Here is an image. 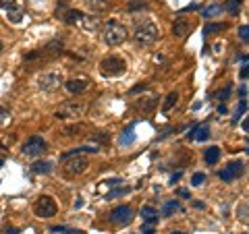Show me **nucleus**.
Returning <instances> with one entry per match:
<instances>
[{
  "mask_svg": "<svg viewBox=\"0 0 249 234\" xmlns=\"http://www.w3.org/2000/svg\"><path fill=\"white\" fill-rule=\"evenodd\" d=\"M102 37L108 46H119L127 40V27L123 25L119 21H108L104 25V31H102Z\"/></svg>",
  "mask_w": 249,
  "mask_h": 234,
  "instance_id": "obj_1",
  "label": "nucleus"
},
{
  "mask_svg": "<svg viewBox=\"0 0 249 234\" xmlns=\"http://www.w3.org/2000/svg\"><path fill=\"white\" fill-rule=\"evenodd\" d=\"M158 37H160V31L152 21H145L135 29V40L142 46H150V44H154L156 40H158Z\"/></svg>",
  "mask_w": 249,
  "mask_h": 234,
  "instance_id": "obj_2",
  "label": "nucleus"
},
{
  "mask_svg": "<svg viewBox=\"0 0 249 234\" xmlns=\"http://www.w3.org/2000/svg\"><path fill=\"white\" fill-rule=\"evenodd\" d=\"M127 71V62L119 56H108L100 62V73L104 77H119Z\"/></svg>",
  "mask_w": 249,
  "mask_h": 234,
  "instance_id": "obj_3",
  "label": "nucleus"
},
{
  "mask_svg": "<svg viewBox=\"0 0 249 234\" xmlns=\"http://www.w3.org/2000/svg\"><path fill=\"white\" fill-rule=\"evenodd\" d=\"M83 112H85V104L83 102H65L56 110V118L75 120V118H81Z\"/></svg>",
  "mask_w": 249,
  "mask_h": 234,
  "instance_id": "obj_4",
  "label": "nucleus"
},
{
  "mask_svg": "<svg viewBox=\"0 0 249 234\" xmlns=\"http://www.w3.org/2000/svg\"><path fill=\"white\" fill-rule=\"evenodd\" d=\"M62 85V75L56 71H48V73H42L37 77V87L42 91H54Z\"/></svg>",
  "mask_w": 249,
  "mask_h": 234,
  "instance_id": "obj_5",
  "label": "nucleus"
},
{
  "mask_svg": "<svg viewBox=\"0 0 249 234\" xmlns=\"http://www.w3.org/2000/svg\"><path fill=\"white\" fill-rule=\"evenodd\" d=\"M34 212L37 217H52L56 214V203H54V199L48 197V195H42V197L36 201Z\"/></svg>",
  "mask_w": 249,
  "mask_h": 234,
  "instance_id": "obj_6",
  "label": "nucleus"
},
{
  "mask_svg": "<svg viewBox=\"0 0 249 234\" xmlns=\"http://www.w3.org/2000/svg\"><path fill=\"white\" fill-rule=\"evenodd\" d=\"M88 164H89L88 158H83V155H73V158H69L65 162V174L67 176H79L88 170Z\"/></svg>",
  "mask_w": 249,
  "mask_h": 234,
  "instance_id": "obj_7",
  "label": "nucleus"
},
{
  "mask_svg": "<svg viewBox=\"0 0 249 234\" xmlns=\"http://www.w3.org/2000/svg\"><path fill=\"white\" fill-rule=\"evenodd\" d=\"M46 151V143L42 137H31L25 141L23 145V155H27V158H37V155H42Z\"/></svg>",
  "mask_w": 249,
  "mask_h": 234,
  "instance_id": "obj_8",
  "label": "nucleus"
},
{
  "mask_svg": "<svg viewBox=\"0 0 249 234\" xmlns=\"http://www.w3.org/2000/svg\"><path fill=\"white\" fill-rule=\"evenodd\" d=\"M243 172H245V164L241 160H235V162H231L224 170H220V178L229 183V181H235V178H239Z\"/></svg>",
  "mask_w": 249,
  "mask_h": 234,
  "instance_id": "obj_9",
  "label": "nucleus"
},
{
  "mask_svg": "<svg viewBox=\"0 0 249 234\" xmlns=\"http://www.w3.org/2000/svg\"><path fill=\"white\" fill-rule=\"evenodd\" d=\"M110 220H112L114 224H129L131 220H133V209H131L129 205L116 207L114 212L110 214Z\"/></svg>",
  "mask_w": 249,
  "mask_h": 234,
  "instance_id": "obj_10",
  "label": "nucleus"
},
{
  "mask_svg": "<svg viewBox=\"0 0 249 234\" xmlns=\"http://www.w3.org/2000/svg\"><path fill=\"white\" fill-rule=\"evenodd\" d=\"M189 29H191V25H189V21H187V19H183V17L175 19V25H173V33L175 35L185 37L187 33H189Z\"/></svg>",
  "mask_w": 249,
  "mask_h": 234,
  "instance_id": "obj_11",
  "label": "nucleus"
},
{
  "mask_svg": "<svg viewBox=\"0 0 249 234\" xmlns=\"http://www.w3.org/2000/svg\"><path fill=\"white\" fill-rule=\"evenodd\" d=\"M85 4H88V9L93 13H104L110 9L112 0H85Z\"/></svg>",
  "mask_w": 249,
  "mask_h": 234,
  "instance_id": "obj_12",
  "label": "nucleus"
},
{
  "mask_svg": "<svg viewBox=\"0 0 249 234\" xmlns=\"http://www.w3.org/2000/svg\"><path fill=\"white\" fill-rule=\"evenodd\" d=\"M88 85H89L88 79H71L67 83V89L71 93H83L85 89H88Z\"/></svg>",
  "mask_w": 249,
  "mask_h": 234,
  "instance_id": "obj_13",
  "label": "nucleus"
},
{
  "mask_svg": "<svg viewBox=\"0 0 249 234\" xmlns=\"http://www.w3.org/2000/svg\"><path fill=\"white\" fill-rule=\"evenodd\" d=\"M208 137H210V127L208 124H199V127L193 129L191 135H189V139H196V141H206Z\"/></svg>",
  "mask_w": 249,
  "mask_h": 234,
  "instance_id": "obj_14",
  "label": "nucleus"
},
{
  "mask_svg": "<svg viewBox=\"0 0 249 234\" xmlns=\"http://www.w3.org/2000/svg\"><path fill=\"white\" fill-rule=\"evenodd\" d=\"M154 106H156V98L154 96H147L145 100H139V104H137V108L142 112H150Z\"/></svg>",
  "mask_w": 249,
  "mask_h": 234,
  "instance_id": "obj_15",
  "label": "nucleus"
},
{
  "mask_svg": "<svg viewBox=\"0 0 249 234\" xmlns=\"http://www.w3.org/2000/svg\"><path fill=\"white\" fill-rule=\"evenodd\" d=\"M142 216H143L145 222H156V220H158V212H156L154 207H150V205L142 207Z\"/></svg>",
  "mask_w": 249,
  "mask_h": 234,
  "instance_id": "obj_16",
  "label": "nucleus"
},
{
  "mask_svg": "<svg viewBox=\"0 0 249 234\" xmlns=\"http://www.w3.org/2000/svg\"><path fill=\"white\" fill-rule=\"evenodd\" d=\"M50 168H52V164H50V162H36L34 166H31V170H34L36 174H48V172H50Z\"/></svg>",
  "mask_w": 249,
  "mask_h": 234,
  "instance_id": "obj_17",
  "label": "nucleus"
},
{
  "mask_svg": "<svg viewBox=\"0 0 249 234\" xmlns=\"http://www.w3.org/2000/svg\"><path fill=\"white\" fill-rule=\"evenodd\" d=\"M204 158H206L208 164H216L218 160H220V150H218V147H210Z\"/></svg>",
  "mask_w": 249,
  "mask_h": 234,
  "instance_id": "obj_18",
  "label": "nucleus"
},
{
  "mask_svg": "<svg viewBox=\"0 0 249 234\" xmlns=\"http://www.w3.org/2000/svg\"><path fill=\"white\" fill-rule=\"evenodd\" d=\"M177 100H178V93H177V91H170L168 96H166V102H164V106H162V110L168 112L170 108H173V106L177 104Z\"/></svg>",
  "mask_w": 249,
  "mask_h": 234,
  "instance_id": "obj_19",
  "label": "nucleus"
},
{
  "mask_svg": "<svg viewBox=\"0 0 249 234\" xmlns=\"http://www.w3.org/2000/svg\"><path fill=\"white\" fill-rule=\"evenodd\" d=\"M6 15H9V21H11V23H21V21H23V11H21V6H17V9L9 11Z\"/></svg>",
  "mask_w": 249,
  "mask_h": 234,
  "instance_id": "obj_20",
  "label": "nucleus"
},
{
  "mask_svg": "<svg viewBox=\"0 0 249 234\" xmlns=\"http://www.w3.org/2000/svg\"><path fill=\"white\" fill-rule=\"evenodd\" d=\"M224 9H227L231 15H237L241 11V0H229V2L224 4Z\"/></svg>",
  "mask_w": 249,
  "mask_h": 234,
  "instance_id": "obj_21",
  "label": "nucleus"
},
{
  "mask_svg": "<svg viewBox=\"0 0 249 234\" xmlns=\"http://www.w3.org/2000/svg\"><path fill=\"white\" fill-rule=\"evenodd\" d=\"M177 209H178V203H177V201H168V203H166L164 207H162V216L168 217L173 212H177Z\"/></svg>",
  "mask_w": 249,
  "mask_h": 234,
  "instance_id": "obj_22",
  "label": "nucleus"
},
{
  "mask_svg": "<svg viewBox=\"0 0 249 234\" xmlns=\"http://www.w3.org/2000/svg\"><path fill=\"white\" fill-rule=\"evenodd\" d=\"M17 0H0V9H2V11H6V13H9V11H13V9H17Z\"/></svg>",
  "mask_w": 249,
  "mask_h": 234,
  "instance_id": "obj_23",
  "label": "nucleus"
},
{
  "mask_svg": "<svg viewBox=\"0 0 249 234\" xmlns=\"http://www.w3.org/2000/svg\"><path fill=\"white\" fill-rule=\"evenodd\" d=\"M227 25L224 23H212V25H206V35L208 33H216V31H224Z\"/></svg>",
  "mask_w": 249,
  "mask_h": 234,
  "instance_id": "obj_24",
  "label": "nucleus"
},
{
  "mask_svg": "<svg viewBox=\"0 0 249 234\" xmlns=\"http://www.w3.org/2000/svg\"><path fill=\"white\" fill-rule=\"evenodd\" d=\"M237 217H239L241 222H245V224H247V203H245V201L237 207Z\"/></svg>",
  "mask_w": 249,
  "mask_h": 234,
  "instance_id": "obj_25",
  "label": "nucleus"
},
{
  "mask_svg": "<svg viewBox=\"0 0 249 234\" xmlns=\"http://www.w3.org/2000/svg\"><path fill=\"white\" fill-rule=\"evenodd\" d=\"M220 11H222V6L220 4H214V6H210V9H206L204 15H206V17H214V15H218Z\"/></svg>",
  "mask_w": 249,
  "mask_h": 234,
  "instance_id": "obj_26",
  "label": "nucleus"
},
{
  "mask_svg": "<svg viewBox=\"0 0 249 234\" xmlns=\"http://www.w3.org/2000/svg\"><path fill=\"white\" fill-rule=\"evenodd\" d=\"M81 17H83V15H81L79 11H71V13L67 15V23H75V21H81Z\"/></svg>",
  "mask_w": 249,
  "mask_h": 234,
  "instance_id": "obj_27",
  "label": "nucleus"
},
{
  "mask_svg": "<svg viewBox=\"0 0 249 234\" xmlns=\"http://www.w3.org/2000/svg\"><path fill=\"white\" fill-rule=\"evenodd\" d=\"M206 181V174H201V172H197V174H193V178H191V184H201V183H204Z\"/></svg>",
  "mask_w": 249,
  "mask_h": 234,
  "instance_id": "obj_28",
  "label": "nucleus"
},
{
  "mask_svg": "<svg viewBox=\"0 0 249 234\" xmlns=\"http://www.w3.org/2000/svg\"><path fill=\"white\" fill-rule=\"evenodd\" d=\"M245 108H247V102H245V100H241V104H239V108H237V114H235V120L241 118V114L245 112Z\"/></svg>",
  "mask_w": 249,
  "mask_h": 234,
  "instance_id": "obj_29",
  "label": "nucleus"
},
{
  "mask_svg": "<svg viewBox=\"0 0 249 234\" xmlns=\"http://www.w3.org/2000/svg\"><path fill=\"white\" fill-rule=\"evenodd\" d=\"M11 120V116H9V112L6 110H2V108H0V124H6Z\"/></svg>",
  "mask_w": 249,
  "mask_h": 234,
  "instance_id": "obj_30",
  "label": "nucleus"
},
{
  "mask_svg": "<svg viewBox=\"0 0 249 234\" xmlns=\"http://www.w3.org/2000/svg\"><path fill=\"white\" fill-rule=\"evenodd\" d=\"M247 33H249V27H247V25H243V27L239 29V35H241V40H243V42L249 40V35H247Z\"/></svg>",
  "mask_w": 249,
  "mask_h": 234,
  "instance_id": "obj_31",
  "label": "nucleus"
},
{
  "mask_svg": "<svg viewBox=\"0 0 249 234\" xmlns=\"http://www.w3.org/2000/svg\"><path fill=\"white\" fill-rule=\"evenodd\" d=\"M139 6H142V9H143L145 4L142 2V0H133V2H131V6H129V9H131V11H135V9H139Z\"/></svg>",
  "mask_w": 249,
  "mask_h": 234,
  "instance_id": "obj_32",
  "label": "nucleus"
},
{
  "mask_svg": "<svg viewBox=\"0 0 249 234\" xmlns=\"http://www.w3.org/2000/svg\"><path fill=\"white\" fill-rule=\"evenodd\" d=\"M127 191V186H124V189H116V191H112L110 195H108V197H116V195H121V193H124Z\"/></svg>",
  "mask_w": 249,
  "mask_h": 234,
  "instance_id": "obj_33",
  "label": "nucleus"
},
{
  "mask_svg": "<svg viewBox=\"0 0 249 234\" xmlns=\"http://www.w3.org/2000/svg\"><path fill=\"white\" fill-rule=\"evenodd\" d=\"M239 75H241V79H245V77H247V67L241 68V73H239Z\"/></svg>",
  "mask_w": 249,
  "mask_h": 234,
  "instance_id": "obj_34",
  "label": "nucleus"
},
{
  "mask_svg": "<svg viewBox=\"0 0 249 234\" xmlns=\"http://www.w3.org/2000/svg\"><path fill=\"white\" fill-rule=\"evenodd\" d=\"M178 195H181V197H189V193H187L185 189H181V191H178Z\"/></svg>",
  "mask_w": 249,
  "mask_h": 234,
  "instance_id": "obj_35",
  "label": "nucleus"
},
{
  "mask_svg": "<svg viewBox=\"0 0 249 234\" xmlns=\"http://www.w3.org/2000/svg\"><path fill=\"white\" fill-rule=\"evenodd\" d=\"M145 234H156V232H154V230H147V232H145Z\"/></svg>",
  "mask_w": 249,
  "mask_h": 234,
  "instance_id": "obj_36",
  "label": "nucleus"
},
{
  "mask_svg": "<svg viewBox=\"0 0 249 234\" xmlns=\"http://www.w3.org/2000/svg\"><path fill=\"white\" fill-rule=\"evenodd\" d=\"M9 234H17V232H15V230H9Z\"/></svg>",
  "mask_w": 249,
  "mask_h": 234,
  "instance_id": "obj_37",
  "label": "nucleus"
},
{
  "mask_svg": "<svg viewBox=\"0 0 249 234\" xmlns=\"http://www.w3.org/2000/svg\"><path fill=\"white\" fill-rule=\"evenodd\" d=\"M0 52H2V42H0Z\"/></svg>",
  "mask_w": 249,
  "mask_h": 234,
  "instance_id": "obj_38",
  "label": "nucleus"
},
{
  "mask_svg": "<svg viewBox=\"0 0 249 234\" xmlns=\"http://www.w3.org/2000/svg\"><path fill=\"white\" fill-rule=\"evenodd\" d=\"M67 234H79V232H67Z\"/></svg>",
  "mask_w": 249,
  "mask_h": 234,
  "instance_id": "obj_39",
  "label": "nucleus"
},
{
  "mask_svg": "<svg viewBox=\"0 0 249 234\" xmlns=\"http://www.w3.org/2000/svg\"><path fill=\"white\" fill-rule=\"evenodd\" d=\"M2 164H4V162H2V160H0V166H2Z\"/></svg>",
  "mask_w": 249,
  "mask_h": 234,
  "instance_id": "obj_40",
  "label": "nucleus"
}]
</instances>
